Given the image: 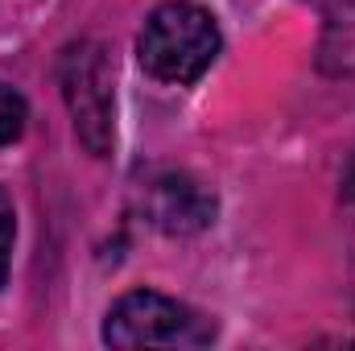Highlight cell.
<instances>
[{
    "instance_id": "cell-1",
    "label": "cell",
    "mask_w": 355,
    "mask_h": 351,
    "mask_svg": "<svg viewBox=\"0 0 355 351\" xmlns=\"http://www.w3.org/2000/svg\"><path fill=\"white\" fill-rule=\"evenodd\" d=\"M219 50H223L219 25L194 0L157 4L137 33V58H141L145 75H153L157 83H170V87L198 83L215 67Z\"/></svg>"
},
{
    "instance_id": "cell-2",
    "label": "cell",
    "mask_w": 355,
    "mask_h": 351,
    "mask_svg": "<svg viewBox=\"0 0 355 351\" xmlns=\"http://www.w3.org/2000/svg\"><path fill=\"white\" fill-rule=\"evenodd\" d=\"M215 323L157 289H132L103 314L107 348H207Z\"/></svg>"
},
{
    "instance_id": "cell-3",
    "label": "cell",
    "mask_w": 355,
    "mask_h": 351,
    "mask_svg": "<svg viewBox=\"0 0 355 351\" xmlns=\"http://www.w3.org/2000/svg\"><path fill=\"white\" fill-rule=\"evenodd\" d=\"M58 83L79 145L107 157L116 141V71L99 42H71L58 58Z\"/></svg>"
},
{
    "instance_id": "cell-4",
    "label": "cell",
    "mask_w": 355,
    "mask_h": 351,
    "mask_svg": "<svg viewBox=\"0 0 355 351\" xmlns=\"http://www.w3.org/2000/svg\"><path fill=\"white\" fill-rule=\"evenodd\" d=\"M145 215L166 236H194L215 223V194L190 174H162L145 186Z\"/></svg>"
},
{
    "instance_id": "cell-5",
    "label": "cell",
    "mask_w": 355,
    "mask_h": 351,
    "mask_svg": "<svg viewBox=\"0 0 355 351\" xmlns=\"http://www.w3.org/2000/svg\"><path fill=\"white\" fill-rule=\"evenodd\" d=\"M318 71L322 75H355V0H331L322 12Z\"/></svg>"
},
{
    "instance_id": "cell-6",
    "label": "cell",
    "mask_w": 355,
    "mask_h": 351,
    "mask_svg": "<svg viewBox=\"0 0 355 351\" xmlns=\"http://www.w3.org/2000/svg\"><path fill=\"white\" fill-rule=\"evenodd\" d=\"M25 124H29V103L25 95L8 83H0V149L17 145L25 137Z\"/></svg>"
},
{
    "instance_id": "cell-7",
    "label": "cell",
    "mask_w": 355,
    "mask_h": 351,
    "mask_svg": "<svg viewBox=\"0 0 355 351\" xmlns=\"http://www.w3.org/2000/svg\"><path fill=\"white\" fill-rule=\"evenodd\" d=\"M12 244H17V207H12L8 190L0 186V289H4L8 268H12Z\"/></svg>"
},
{
    "instance_id": "cell-8",
    "label": "cell",
    "mask_w": 355,
    "mask_h": 351,
    "mask_svg": "<svg viewBox=\"0 0 355 351\" xmlns=\"http://www.w3.org/2000/svg\"><path fill=\"white\" fill-rule=\"evenodd\" d=\"M347 236H352V244H355V178H352V186H347Z\"/></svg>"
}]
</instances>
